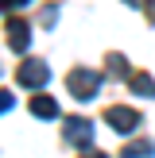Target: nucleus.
<instances>
[{"instance_id": "nucleus-4", "label": "nucleus", "mask_w": 155, "mask_h": 158, "mask_svg": "<svg viewBox=\"0 0 155 158\" xmlns=\"http://www.w3.org/2000/svg\"><path fill=\"white\" fill-rule=\"evenodd\" d=\"M66 139L78 147V151H93V123L82 120V116H70L66 120Z\"/></svg>"}, {"instance_id": "nucleus-1", "label": "nucleus", "mask_w": 155, "mask_h": 158, "mask_svg": "<svg viewBox=\"0 0 155 158\" xmlns=\"http://www.w3.org/2000/svg\"><path fill=\"white\" fill-rule=\"evenodd\" d=\"M46 77H51V69H46L43 58H23L20 69H16V81L23 89H39V85H46Z\"/></svg>"}, {"instance_id": "nucleus-12", "label": "nucleus", "mask_w": 155, "mask_h": 158, "mask_svg": "<svg viewBox=\"0 0 155 158\" xmlns=\"http://www.w3.org/2000/svg\"><path fill=\"white\" fill-rule=\"evenodd\" d=\"M85 158H108V154H97V151H89V154H85Z\"/></svg>"}, {"instance_id": "nucleus-3", "label": "nucleus", "mask_w": 155, "mask_h": 158, "mask_svg": "<svg viewBox=\"0 0 155 158\" xmlns=\"http://www.w3.org/2000/svg\"><path fill=\"white\" fill-rule=\"evenodd\" d=\"M97 89H101V73H89V69H74L70 73V93L78 100H93Z\"/></svg>"}, {"instance_id": "nucleus-10", "label": "nucleus", "mask_w": 155, "mask_h": 158, "mask_svg": "<svg viewBox=\"0 0 155 158\" xmlns=\"http://www.w3.org/2000/svg\"><path fill=\"white\" fill-rule=\"evenodd\" d=\"M12 104H16V97H12V93H4V89H0V116H4L8 108H12Z\"/></svg>"}, {"instance_id": "nucleus-2", "label": "nucleus", "mask_w": 155, "mask_h": 158, "mask_svg": "<svg viewBox=\"0 0 155 158\" xmlns=\"http://www.w3.org/2000/svg\"><path fill=\"white\" fill-rule=\"evenodd\" d=\"M105 123L116 135H132L140 127V112L136 108H124V104H113V108H105Z\"/></svg>"}, {"instance_id": "nucleus-7", "label": "nucleus", "mask_w": 155, "mask_h": 158, "mask_svg": "<svg viewBox=\"0 0 155 158\" xmlns=\"http://www.w3.org/2000/svg\"><path fill=\"white\" fill-rule=\"evenodd\" d=\"M151 154H155V143H147V139H144V143L124 147V154H120V158H151Z\"/></svg>"}, {"instance_id": "nucleus-5", "label": "nucleus", "mask_w": 155, "mask_h": 158, "mask_svg": "<svg viewBox=\"0 0 155 158\" xmlns=\"http://www.w3.org/2000/svg\"><path fill=\"white\" fill-rule=\"evenodd\" d=\"M8 46H12L16 54H23L31 46V31H27L23 19H8Z\"/></svg>"}, {"instance_id": "nucleus-9", "label": "nucleus", "mask_w": 155, "mask_h": 158, "mask_svg": "<svg viewBox=\"0 0 155 158\" xmlns=\"http://www.w3.org/2000/svg\"><path fill=\"white\" fill-rule=\"evenodd\" d=\"M105 66L113 69V77H124V73H128V62H124V54H108Z\"/></svg>"}, {"instance_id": "nucleus-6", "label": "nucleus", "mask_w": 155, "mask_h": 158, "mask_svg": "<svg viewBox=\"0 0 155 158\" xmlns=\"http://www.w3.org/2000/svg\"><path fill=\"white\" fill-rule=\"evenodd\" d=\"M31 116H39V120H58V104H54L51 97H43V93H35V97H31Z\"/></svg>"}, {"instance_id": "nucleus-11", "label": "nucleus", "mask_w": 155, "mask_h": 158, "mask_svg": "<svg viewBox=\"0 0 155 158\" xmlns=\"http://www.w3.org/2000/svg\"><path fill=\"white\" fill-rule=\"evenodd\" d=\"M27 0H0V12H12V8H23Z\"/></svg>"}, {"instance_id": "nucleus-8", "label": "nucleus", "mask_w": 155, "mask_h": 158, "mask_svg": "<svg viewBox=\"0 0 155 158\" xmlns=\"http://www.w3.org/2000/svg\"><path fill=\"white\" fill-rule=\"evenodd\" d=\"M132 93H140V97H155V81L147 73H136V77H132Z\"/></svg>"}]
</instances>
